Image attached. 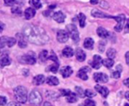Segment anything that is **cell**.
I'll return each mask as SVG.
<instances>
[{
  "mask_svg": "<svg viewBox=\"0 0 129 106\" xmlns=\"http://www.w3.org/2000/svg\"><path fill=\"white\" fill-rule=\"evenodd\" d=\"M23 32L26 39L34 44L44 45L49 41V36L45 29L39 26L28 24L23 27Z\"/></svg>",
  "mask_w": 129,
  "mask_h": 106,
  "instance_id": "1",
  "label": "cell"
},
{
  "mask_svg": "<svg viewBox=\"0 0 129 106\" xmlns=\"http://www.w3.org/2000/svg\"><path fill=\"white\" fill-rule=\"evenodd\" d=\"M14 96L20 103H26L27 100V90L23 86H18L14 90Z\"/></svg>",
  "mask_w": 129,
  "mask_h": 106,
  "instance_id": "2",
  "label": "cell"
},
{
  "mask_svg": "<svg viewBox=\"0 0 129 106\" xmlns=\"http://www.w3.org/2000/svg\"><path fill=\"white\" fill-rule=\"evenodd\" d=\"M29 104L33 106H39L42 102V96L38 90H33L29 97Z\"/></svg>",
  "mask_w": 129,
  "mask_h": 106,
  "instance_id": "3",
  "label": "cell"
},
{
  "mask_svg": "<svg viewBox=\"0 0 129 106\" xmlns=\"http://www.w3.org/2000/svg\"><path fill=\"white\" fill-rule=\"evenodd\" d=\"M67 30L73 41L76 44L78 43L79 41V33L77 29V27L74 24H69L67 26Z\"/></svg>",
  "mask_w": 129,
  "mask_h": 106,
  "instance_id": "4",
  "label": "cell"
},
{
  "mask_svg": "<svg viewBox=\"0 0 129 106\" xmlns=\"http://www.w3.org/2000/svg\"><path fill=\"white\" fill-rule=\"evenodd\" d=\"M20 61L22 63L29 64V65H33L36 63V54L30 51L28 52L26 54L23 55L21 58H20Z\"/></svg>",
  "mask_w": 129,
  "mask_h": 106,
  "instance_id": "5",
  "label": "cell"
},
{
  "mask_svg": "<svg viewBox=\"0 0 129 106\" xmlns=\"http://www.w3.org/2000/svg\"><path fill=\"white\" fill-rule=\"evenodd\" d=\"M114 20H116L117 21V25L114 27V29L115 31L119 32L122 30L123 29V26H124V24H125V14H119L116 17H113Z\"/></svg>",
  "mask_w": 129,
  "mask_h": 106,
  "instance_id": "6",
  "label": "cell"
},
{
  "mask_svg": "<svg viewBox=\"0 0 129 106\" xmlns=\"http://www.w3.org/2000/svg\"><path fill=\"white\" fill-rule=\"evenodd\" d=\"M1 48H3L6 44L8 47H11L16 44V39L14 38H8V37H4L2 36L1 38Z\"/></svg>",
  "mask_w": 129,
  "mask_h": 106,
  "instance_id": "7",
  "label": "cell"
},
{
  "mask_svg": "<svg viewBox=\"0 0 129 106\" xmlns=\"http://www.w3.org/2000/svg\"><path fill=\"white\" fill-rule=\"evenodd\" d=\"M57 39L60 43H65L69 39V33L63 29H60L57 33Z\"/></svg>",
  "mask_w": 129,
  "mask_h": 106,
  "instance_id": "8",
  "label": "cell"
},
{
  "mask_svg": "<svg viewBox=\"0 0 129 106\" xmlns=\"http://www.w3.org/2000/svg\"><path fill=\"white\" fill-rule=\"evenodd\" d=\"M102 58L101 56L99 55H94L93 57V60L91 62H89V64L91 65V66L94 69H99L101 68V66L102 64Z\"/></svg>",
  "mask_w": 129,
  "mask_h": 106,
  "instance_id": "9",
  "label": "cell"
},
{
  "mask_svg": "<svg viewBox=\"0 0 129 106\" xmlns=\"http://www.w3.org/2000/svg\"><path fill=\"white\" fill-rule=\"evenodd\" d=\"M94 79L98 83H107L109 80V78L104 73L98 72L94 74Z\"/></svg>",
  "mask_w": 129,
  "mask_h": 106,
  "instance_id": "10",
  "label": "cell"
},
{
  "mask_svg": "<svg viewBox=\"0 0 129 106\" xmlns=\"http://www.w3.org/2000/svg\"><path fill=\"white\" fill-rule=\"evenodd\" d=\"M88 72H91V69L88 67V66H85V67H82V69H79L78 74H77V76L81 78L82 80L83 81H87L88 77V75L87 73Z\"/></svg>",
  "mask_w": 129,
  "mask_h": 106,
  "instance_id": "11",
  "label": "cell"
},
{
  "mask_svg": "<svg viewBox=\"0 0 129 106\" xmlns=\"http://www.w3.org/2000/svg\"><path fill=\"white\" fill-rule=\"evenodd\" d=\"M16 37H17V41H18V46L20 48H25L27 46V42H26V36L23 34L17 33L16 35Z\"/></svg>",
  "mask_w": 129,
  "mask_h": 106,
  "instance_id": "12",
  "label": "cell"
},
{
  "mask_svg": "<svg viewBox=\"0 0 129 106\" xmlns=\"http://www.w3.org/2000/svg\"><path fill=\"white\" fill-rule=\"evenodd\" d=\"M91 15L94 17H99V18H113V16L106 14L105 13H104L98 9H93L91 11Z\"/></svg>",
  "mask_w": 129,
  "mask_h": 106,
  "instance_id": "13",
  "label": "cell"
},
{
  "mask_svg": "<svg viewBox=\"0 0 129 106\" xmlns=\"http://www.w3.org/2000/svg\"><path fill=\"white\" fill-rule=\"evenodd\" d=\"M60 72L61 74V75L63 76V78H69L73 72L72 68L69 66H63L60 69Z\"/></svg>",
  "mask_w": 129,
  "mask_h": 106,
  "instance_id": "14",
  "label": "cell"
},
{
  "mask_svg": "<svg viewBox=\"0 0 129 106\" xmlns=\"http://www.w3.org/2000/svg\"><path fill=\"white\" fill-rule=\"evenodd\" d=\"M95 90L97 92H98L104 98H107V96L109 95V90L106 87H103V86H101L99 84H97L95 87H94Z\"/></svg>",
  "mask_w": 129,
  "mask_h": 106,
  "instance_id": "15",
  "label": "cell"
},
{
  "mask_svg": "<svg viewBox=\"0 0 129 106\" xmlns=\"http://www.w3.org/2000/svg\"><path fill=\"white\" fill-rule=\"evenodd\" d=\"M65 18H66V16L62 11H57L53 14V19L59 23H63L65 20Z\"/></svg>",
  "mask_w": 129,
  "mask_h": 106,
  "instance_id": "16",
  "label": "cell"
},
{
  "mask_svg": "<svg viewBox=\"0 0 129 106\" xmlns=\"http://www.w3.org/2000/svg\"><path fill=\"white\" fill-rule=\"evenodd\" d=\"M75 54H76V57L77 60H79V62H83L86 58L85 53L81 48H76Z\"/></svg>",
  "mask_w": 129,
  "mask_h": 106,
  "instance_id": "17",
  "label": "cell"
},
{
  "mask_svg": "<svg viewBox=\"0 0 129 106\" xmlns=\"http://www.w3.org/2000/svg\"><path fill=\"white\" fill-rule=\"evenodd\" d=\"M97 33H98V35H99V37H101V38H108L109 35H110V33L108 32V31H107L106 29H104V28H103V27H101V26L98 28V29H97Z\"/></svg>",
  "mask_w": 129,
  "mask_h": 106,
  "instance_id": "18",
  "label": "cell"
},
{
  "mask_svg": "<svg viewBox=\"0 0 129 106\" xmlns=\"http://www.w3.org/2000/svg\"><path fill=\"white\" fill-rule=\"evenodd\" d=\"M35 14H36V10L33 8H28L24 11L25 18L26 20H30L35 16Z\"/></svg>",
  "mask_w": 129,
  "mask_h": 106,
  "instance_id": "19",
  "label": "cell"
},
{
  "mask_svg": "<svg viewBox=\"0 0 129 106\" xmlns=\"http://www.w3.org/2000/svg\"><path fill=\"white\" fill-rule=\"evenodd\" d=\"M11 63V60L10 59V57L5 54H2L1 56V67L3 68L4 66H9Z\"/></svg>",
  "mask_w": 129,
  "mask_h": 106,
  "instance_id": "20",
  "label": "cell"
},
{
  "mask_svg": "<svg viewBox=\"0 0 129 106\" xmlns=\"http://www.w3.org/2000/svg\"><path fill=\"white\" fill-rule=\"evenodd\" d=\"M45 81V76L43 75H36V77H34L33 80V82L35 85H41Z\"/></svg>",
  "mask_w": 129,
  "mask_h": 106,
  "instance_id": "21",
  "label": "cell"
},
{
  "mask_svg": "<svg viewBox=\"0 0 129 106\" xmlns=\"http://www.w3.org/2000/svg\"><path fill=\"white\" fill-rule=\"evenodd\" d=\"M46 83L50 86H57L59 84V80L54 76H49L46 79Z\"/></svg>",
  "mask_w": 129,
  "mask_h": 106,
  "instance_id": "22",
  "label": "cell"
},
{
  "mask_svg": "<svg viewBox=\"0 0 129 106\" xmlns=\"http://www.w3.org/2000/svg\"><path fill=\"white\" fill-rule=\"evenodd\" d=\"M94 41L91 38H87L84 41V47L88 50H92L94 47Z\"/></svg>",
  "mask_w": 129,
  "mask_h": 106,
  "instance_id": "23",
  "label": "cell"
},
{
  "mask_svg": "<svg viewBox=\"0 0 129 106\" xmlns=\"http://www.w3.org/2000/svg\"><path fill=\"white\" fill-rule=\"evenodd\" d=\"M62 54L64 57H67V58H70V57H72L74 54V52H73V50L70 47H66L63 51H62Z\"/></svg>",
  "mask_w": 129,
  "mask_h": 106,
  "instance_id": "24",
  "label": "cell"
},
{
  "mask_svg": "<svg viewBox=\"0 0 129 106\" xmlns=\"http://www.w3.org/2000/svg\"><path fill=\"white\" fill-rule=\"evenodd\" d=\"M122 70V66H121L120 65H118V66H116V71L112 72V73H111V76H112V78H116V79L119 78H120V76H121Z\"/></svg>",
  "mask_w": 129,
  "mask_h": 106,
  "instance_id": "25",
  "label": "cell"
},
{
  "mask_svg": "<svg viewBox=\"0 0 129 106\" xmlns=\"http://www.w3.org/2000/svg\"><path fill=\"white\" fill-rule=\"evenodd\" d=\"M102 64L105 67H107V69H110L114 65V60L113 59H110V58H109V59H104V60H102Z\"/></svg>",
  "mask_w": 129,
  "mask_h": 106,
  "instance_id": "26",
  "label": "cell"
},
{
  "mask_svg": "<svg viewBox=\"0 0 129 106\" xmlns=\"http://www.w3.org/2000/svg\"><path fill=\"white\" fill-rule=\"evenodd\" d=\"M66 97H67V101L70 103H74V102H77V100H78V96L74 93H71L70 95H68Z\"/></svg>",
  "mask_w": 129,
  "mask_h": 106,
  "instance_id": "27",
  "label": "cell"
},
{
  "mask_svg": "<svg viewBox=\"0 0 129 106\" xmlns=\"http://www.w3.org/2000/svg\"><path fill=\"white\" fill-rule=\"evenodd\" d=\"M39 58L41 62H45L47 60H48V52L46 50L41 51L39 55Z\"/></svg>",
  "mask_w": 129,
  "mask_h": 106,
  "instance_id": "28",
  "label": "cell"
},
{
  "mask_svg": "<svg viewBox=\"0 0 129 106\" xmlns=\"http://www.w3.org/2000/svg\"><path fill=\"white\" fill-rule=\"evenodd\" d=\"M79 25L82 28L85 27V20H86V17L84 14L82 13H80L79 14Z\"/></svg>",
  "mask_w": 129,
  "mask_h": 106,
  "instance_id": "29",
  "label": "cell"
},
{
  "mask_svg": "<svg viewBox=\"0 0 129 106\" xmlns=\"http://www.w3.org/2000/svg\"><path fill=\"white\" fill-rule=\"evenodd\" d=\"M29 3L30 5H32L33 7H34L36 9H39L40 8H42V3L40 0H29Z\"/></svg>",
  "mask_w": 129,
  "mask_h": 106,
  "instance_id": "30",
  "label": "cell"
},
{
  "mask_svg": "<svg viewBox=\"0 0 129 106\" xmlns=\"http://www.w3.org/2000/svg\"><path fill=\"white\" fill-rule=\"evenodd\" d=\"M59 65H60L59 63H54V64H52L49 67H48L47 70H48V71H50V72H51L53 73H57V70L59 69Z\"/></svg>",
  "mask_w": 129,
  "mask_h": 106,
  "instance_id": "31",
  "label": "cell"
},
{
  "mask_svg": "<svg viewBox=\"0 0 129 106\" xmlns=\"http://www.w3.org/2000/svg\"><path fill=\"white\" fill-rule=\"evenodd\" d=\"M116 55V50L114 48H110L107 52V56L110 59L115 58Z\"/></svg>",
  "mask_w": 129,
  "mask_h": 106,
  "instance_id": "32",
  "label": "cell"
},
{
  "mask_svg": "<svg viewBox=\"0 0 129 106\" xmlns=\"http://www.w3.org/2000/svg\"><path fill=\"white\" fill-rule=\"evenodd\" d=\"M75 90H76V91L77 95H78L80 98H83V97L85 96V91H84L81 87H76Z\"/></svg>",
  "mask_w": 129,
  "mask_h": 106,
  "instance_id": "33",
  "label": "cell"
},
{
  "mask_svg": "<svg viewBox=\"0 0 129 106\" xmlns=\"http://www.w3.org/2000/svg\"><path fill=\"white\" fill-rule=\"evenodd\" d=\"M85 96L89 97V98H92V97H94V96H95L97 95V93L95 92H94L93 90H89V89H87L85 91Z\"/></svg>",
  "mask_w": 129,
  "mask_h": 106,
  "instance_id": "34",
  "label": "cell"
},
{
  "mask_svg": "<svg viewBox=\"0 0 129 106\" xmlns=\"http://www.w3.org/2000/svg\"><path fill=\"white\" fill-rule=\"evenodd\" d=\"M48 60H51L54 61V63H59L58 59H57V57L56 56V54L53 51H51V55L48 57Z\"/></svg>",
  "mask_w": 129,
  "mask_h": 106,
  "instance_id": "35",
  "label": "cell"
},
{
  "mask_svg": "<svg viewBox=\"0 0 129 106\" xmlns=\"http://www.w3.org/2000/svg\"><path fill=\"white\" fill-rule=\"evenodd\" d=\"M11 12L14 13V14H16L20 15L21 13H22V11H21V8L20 7L16 6V7H13V8L11 9Z\"/></svg>",
  "mask_w": 129,
  "mask_h": 106,
  "instance_id": "36",
  "label": "cell"
},
{
  "mask_svg": "<svg viewBox=\"0 0 129 106\" xmlns=\"http://www.w3.org/2000/svg\"><path fill=\"white\" fill-rule=\"evenodd\" d=\"M84 106H96V103L94 101L91 99H86L84 102Z\"/></svg>",
  "mask_w": 129,
  "mask_h": 106,
  "instance_id": "37",
  "label": "cell"
},
{
  "mask_svg": "<svg viewBox=\"0 0 129 106\" xmlns=\"http://www.w3.org/2000/svg\"><path fill=\"white\" fill-rule=\"evenodd\" d=\"M60 95H61V96H67L70 95L72 92H71L70 90L61 89V90H60Z\"/></svg>",
  "mask_w": 129,
  "mask_h": 106,
  "instance_id": "38",
  "label": "cell"
},
{
  "mask_svg": "<svg viewBox=\"0 0 129 106\" xmlns=\"http://www.w3.org/2000/svg\"><path fill=\"white\" fill-rule=\"evenodd\" d=\"M4 2L7 6H13L17 3L16 0H4Z\"/></svg>",
  "mask_w": 129,
  "mask_h": 106,
  "instance_id": "39",
  "label": "cell"
},
{
  "mask_svg": "<svg viewBox=\"0 0 129 106\" xmlns=\"http://www.w3.org/2000/svg\"><path fill=\"white\" fill-rule=\"evenodd\" d=\"M0 103H1V105H5L7 103V99L5 96H1L0 97Z\"/></svg>",
  "mask_w": 129,
  "mask_h": 106,
  "instance_id": "40",
  "label": "cell"
},
{
  "mask_svg": "<svg viewBox=\"0 0 129 106\" xmlns=\"http://www.w3.org/2000/svg\"><path fill=\"white\" fill-rule=\"evenodd\" d=\"M125 33H129V19L127 20V23L125 27Z\"/></svg>",
  "mask_w": 129,
  "mask_h": 106,
  "instance_id": "41",
  "label": "cell"
},
{
  "mask_svg": "<svg viewBox=\"0 0 129 106\" xmlns=\"http://www.w3.org/2000/svg\"><path fill=\"white\" fill-rule=\"evenodd\" d=\"M104 47H105V44L104 45H102V42H100V45H99V50L100 52H104Z\"/></svg>",
  "mask_w": 129,
  "mask_h": 106,
  "instance_id": "42",
  "label": "cell"
},
{
  "mask_svg": "<svg viewBox=\"0 0 129 106\" xmlns=\"http://www.w3.org/2000/svg\"><path fill=\"white\" fill-rule=\"evenodd\" d=\"M8 106H20V105L14 102H11L9 104H8Z\"/></svg>",
  "mask_w": 129,
  "mask_h": 106,
  "instance_id": "43",
  "label": "cell"
},
{
  "mask_svg": "<svg viewBox=\"0 0 129 106\" xmlns=\"http://www.w3.org/2000/svg\"><path fill=\"white\" fill-rule=\"evenodd\" d=\"M125 60H126V63L129 66V51L125 54Z\"/></svg>",
  "mask_w": 129,
  "mask_h": 106,
  "instance_id": "44",
  "label": "cell"
},
{
  "mask_svg": "<svg viewBox=\"0 0 129 106\" xmlns=\"http://www.w3.org/2000/svg\"><path fill=\"white\" fill-rule=\"evenodd\" d=\"M123 84H124L126 87H128L129 88V78L123 81Z\"/></svg>",
  "mask_w": 129,
  "mask_h": 106,
  "instance_id": "45",
  "label": "cell"
},
{
  "mask_svg": "<svg viewBox=\"0 0 129 106\" xmlns=\"http://www.w3.org/2000/svg\"><path fill=\"white\" fill-rule=\"evenodd\" d=\"M90 2H91V4L97 5L98 3V0H90Z\"/></svg>",
  "mask_w": 129,
  "mask_h": 106,
  "instance_id": "46",
  "label": "cell"
},
{
  "mask_svg": "<svg viewBox=\"0 0 129 106\" xmlns=\"http://www.w3.org/2000/svg\"><path fill=\"white\" fill-rule=\"evenodd\" d=\"M43 106H53L50 102H45V103H44V105Z\"/></svg>",
  "mask_w": 129,
  "mask_h": 106,
  "instance_id": "47",
  "label": "cell"
},
{
  "mask_svg": "<svg viewBox=\"0 0 129 106\" xmlns=\"http://www.w3.org/2000/svg\"><path fill=\"white\" fill-rule=\"evenodd\" d=\"M125 98L129 101V92H126L125 93Z\"/></svg>",
  "mask_w": 129,
  "mask_h": 106,
  "instance_id": "48",
  "label": "cell"
},
{
  "mask_svg": "<svg viewBox=\"0 0 129 106\" xmlns=\"http://www.w3.org/2000/svg\"><path fill=\"white\" fill-rule=\"evenodd\" d=\"M1 32H2V30H3V28H4V25H3V23H1Z\"/></svg>",
  "mask_w": 129,
  "mask_h": 106,
  "instance_id": "49",
  "label": "cell"
},
{
  "mask_svg": "<svg viewBox=\"0 0 129 106\" xmlns=\"http://www.w3.org/2000/svg\"><path fill=\"white\" fill-rule=\"evenodd\" d=\"M125 106H129V104H128V103H126V104L125 105Z\"/></svg>",
  "mask_w": 129,
  "mask_h": 106,
  "instance_id": "50",
  "label": "cell"
}]
</instances>
